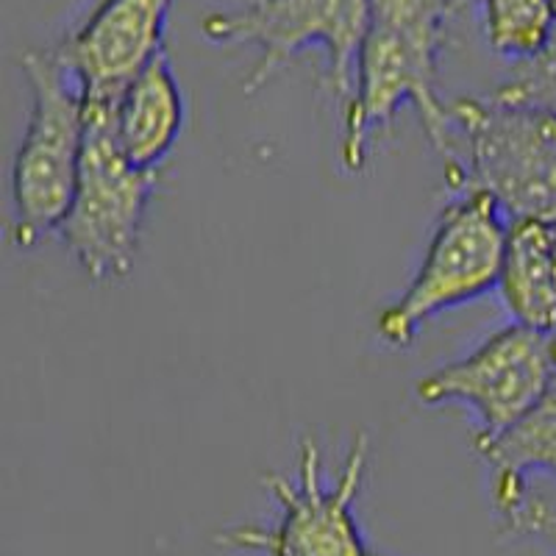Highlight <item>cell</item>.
I'll list each match as a JSON object with an SVG mask.
<instances>
[{"instance_id": "obj_1", "label": "cell", "mask_w": 556, "mask_h": 556, "mask_svg": "<svg viewBox=\"0 0 556 556\" xmlns=\"http://www.w3.org/2000/svg\"><path fill=\"white\" fill-rule=\"evenodd\" d=\"M454 9L456 0H370L354 96L342 109L340 156L348 173L365 170L374 131L404 106L420 114L431 146L440 139L448 103L440 101L437 73Z\"/></svg>"}, {"instance_id": "obj_2", "label": "cell", "mask_w": 556, "mask_h": 556, "mask_svg": "<svg viewBox=\"0 0 556 556\" xmlns=\"http://www.w3.org/2000/svg\"><path fill=\"white\" fill-rule=\"evenodd\" d=\"M434 148L445 184L456 192H484L506 220H556V117L490 96L448 103Z\"/></svg>"}, {"instance_id": "obj_3", "label": "cell", "mask_w": 556, "mask_h": 556, "mask_svg": "<svg viewBox=\"0 0 556 556\" xmlns=\"http://www.w3.org/2000/svg\"><path fill=\"white\" fill-rule=\"evenodd\" d=\"M31 89V112L12 165V240L34 248L59 235L81 170L87 109L56 53L20 59Z\"/></svg>"}, {"instance_id": "obj_4", "label": "cell", "mask_w": 556, "mask_h": 556, "mask_svg": "<svg viewBox=\"0 0 556 556\" xmlns=\"http://www.w3.org/2000/svg\"><path fill=\"white\" fill-rule=\"evenodd\" d=\"M509 220L484 192H456L437 217L415 276L376 320V337L404 351L431 317L498 290Z\"/></svg>"}, {"instance_id": "obj_5", "label": "cell", "mask_w": 556, "mask_h": 556, "mask_svg": "<svg viewBox=\"0 0 556 556\" xmlns=\"http://www.w3.org/2000/svg\"><path fill=\"white\" fill-rule=\"evenodd\" d=\"M370 443L354 437L334 479L323 470V454L312 437L298 445L295 473H267L265 486L278 504L270 526H235L217 534V545L262 556H390L367 543L356 518L365 484Z\"/></svg>"}, {"instance_id": "obj_6", "label": "cell", "mask_w": 556, "mask_h": 556, "mask_svg": "<svg viewBox=\"0 0 556 556\" xmlns=\"http://www.w3.org/2000/svg\"><path fill=\"white\" fill-rule=\"evenodd\" d=\"M370 0H245L203 14L201 34L212 45L256 48L245 92L265 87L304 51L326 53V81L340 112L351 103Z\"/></svg>"}, {"instance_id": "obj_7", "label": "cell", "mask_w": 556, "mask_h": 556, "mask_svg": "<svg viewBox=\"0 0 556 556\" xmlns=\"http://www.w3.org/2000/svg\"><path fill=\"white\" fill-rule=\"evenodd\" d=\"M112 112L87 109L81 170L59 228V240L92 285H117L134 270L159 178L128 162L114 139Z\"/></svg>"}, {"instance_id": "obj_8", "label": "cell", "mask_w": 556, "mask_h": 556, "mask_svg": "<svg viewBox=\"0 0 556 556\" xmlns=\"http://www.w3.org/2000/svg\"><path fill=\"white\" fill-rule=\"evenodd\" d=\"M548 334L526 326H506L476 345L468 356L437 367L417 381V401L426 406L459 404L476 417L473 445L493 443L538 404L554 381Z\"/></svg>"}, {"instance_id": "obj_9", "label": "cell", "mask_w": 556, "mask_h": 556, "mask_svg": "<svg viewBox=\"0 0 556 556\" xmlns=\"http://www.w3.org/2000/svg\"><path fill=\"white\" fill-rule=\"evenodd\" d=\"M176 0H96L59 45L56 59L87 109H114L128 84L165 53Z\"/></svg>"}, {"instance_id": "obj_10", "label": "cell", "mask_w": 556, "mask_h": 556, "mask_svg": "<svg viewBox=\"0 0 556 556\" xmlns=\"http://www.w3.org/2000/svg\"><path fill=\"white\" fill-rule=\"evenodd\" d=\"M187 101L167 53L148 64L112 112V131L131 165L159 173L184 134Z\"/></svg>"}, {"instance_id": "obj_11", "label": "cell", "mask_w": 556, "mask_h": 556, "mask_svg": "<svg viewBox=\"0 0 556 556\" xmlns=\"http://www.w3.org/2000/svg\"><path fill=\"white\" fill-rule=\"evenodd\" d=\"M498 292L518 326L551 334L556 326V220L509 223Z\"/></svg>"}, {"instance_id": "obj_12", "label": "cell", "mask_w": 556, "mask_h": 556, "mask_svg": "<svg viewBox=\"0 0 556 556\" xmlns=\"http://www.w3.org/2000/svg\"><path fill=\"white\" fill-rule=\"evenodd\" d=\"M493 473L556 479V376L513 429L476 448Z\"/></svg>"}, {"instance_id": "obj_13", "label": "cell", "mask_w": 556, "mask_h": 556, "mask_svg": "<svg viewBox=\"0 0 556 556\" xmlns=\"http://www.w3.org/2000/svg\"><path fill=\"white\" fill-rule=\"evenodd\" d=\"M490 495L501 534L556 548V479L493 473Z\"/></svg>"}, {"instance_id": "obj_14", "label": "cell", "mask_w": 556, "mask_h": 556, "mask_svg": "<svg viewBox=\"0 0 556 556\" xmlns=\"http://www.w3.org/2000/svg\"><path fill=\"white\" fill-rule=\"evenodd\" d=\"M476 7L490 51L513 64L538 56L556 28L545 0H476Z\"/></svg>"}, {"instance_id": "obj_15", "label": "cell", "mask_w": 556, "mask_h": 556, "mask_svg": "<svg viewBox=\"0 0 556 556\" xmlns=\"http://www.w3.org/2000/svg\"><path fill=\"white\" fill-rule=\"evenodd\" d=\"M493 96L556 117V28L538 56L513 64V73L493 89Z\"/></svg>"}, {"instance_id": "obj_16", "label": "cell", "mask_w": 556, "mask_h": 556, "mask_svg": "<svg viewBox=\"0 0 556 556\" xmlns=\"http://www.w3.org/2000/svg\"><path fill=\"white\" fill-rule=\"evenodd\" d=\"M548 345H551V359H554V367H556V326L548 334Z\"/></svg>"}, {"instance_id": "obj_17", "label": "cell", "mask_w": 556, "mask_h": 556, "mask_svg": "<svg viewBox=\"0 0 556 556\" xmlns=\"http://www.w3.org/2000/svg\"><path fill=\"white\" fill-rule=\"evenodd\" d=\"M545 3H548L551 14H554V20H556V0H545Z\"/></svg>"}]
</instances>
